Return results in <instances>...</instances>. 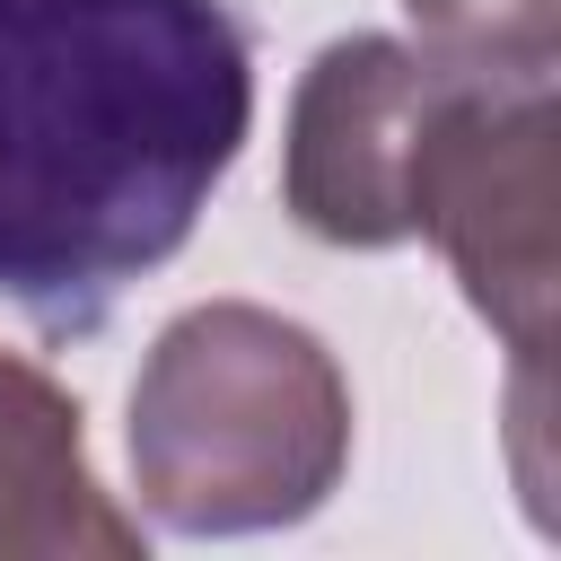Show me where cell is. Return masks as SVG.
Listing matches in <instances>:
<instances>
[{
    "mask_svg": "<svg viewBox=\"0 0 561 561\" xmlns=\"http://www.w3.org/2000/svg\"><path fill=\"white\" fill-rule=\"evenodd\" d=\"M254 131L228 0H0V307L96 333L184 254Z\"/></svg>",
    "mask_w": 561,
    "mask_h": 561,
    "instance_id": "cell-1",
    "label": "cell"
},
{
    "mask_svg": "<svg viewBox=\"0 0 561 561\" xmlns=\"http://www.w3.org/2000/svg\"><path fill=\"white\" fill-rule=\"evenodd\" d=\"M351 377L280 307L202 298L158 324L131 377V491L175 535H272L333 500Z\"/></svg>",
    "mask_w": 561,
    "mask_h": 561,
    "instance_id": "cell-2",
    "label": "cell"
},
{
    "mask_svg": "<svg viewBox=\"0 0 561 561\" xmlns=\"http://www.w3.org/2000/svg\"><path fill=\"white\" fill-rule=\"evenodd\" d=\"M412 237H430L465 307L517 359V421H535L561 298V114L552 70L456 61L412 158Z\"/></svg>",
    "mask_w": 561,
    "mask_h": 561,
    "instance_id": "cell-3",
    "label": "cell"
},
{
    "mask_svg": "<svg viewBox=\"0 0 561 561\" xmlns=\"http://www.w3.org/2000/svg\"><path fill=\"white\" fill-rule=\"evenodd\" d=\"M456 61L403 35H333L289 96L280 202L324 245H412V158Z\"/></svg>",
    "mask_w": 561,
    "mask_h": 561,
    "instance_id": "cell-4",
    "label": "cell"
},
{
    "mask_svg": "<svg viewBox=\"0 0 561 561\" xmlns=\"http://www.w3.org/2000/svg\"><path fill=\"white\" fill-rule=\"evenodd\" d=\"M140 517L88 465L70 386L0 351V561H131Z\"/></svg>",
    "mask_w": 561,
    "mask_h": 561,
    "instance_id": "cell-5",
    "label": "cell"
},
{
    "mask_svg": "<svg viewBox=\"0 0 561 561\" xmlns=\"http://www.w3.org/2000/svg\"><path fill=\"white\" fill-rule=\"evenodd\" d=\"M421 44L473 70H561V0H403Z\"/></svg>",
    "mask_w": 561,
    "mask_h": 561,
    "instance_id": "cell-6",
    "label": "cell"
}]
</instances>
